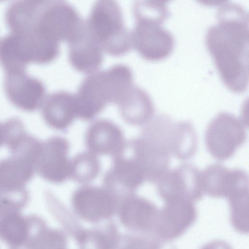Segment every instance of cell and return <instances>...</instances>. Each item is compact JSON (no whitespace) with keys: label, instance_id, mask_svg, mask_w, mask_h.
<instances>
[{"label":"cell","instance_id":"6da1fadb","mask_svg":"<svg viewBox=\"0 0 249 249\" xmlns=\"http://www.w3.org/2000/svg\"><path fill=\"white\" fill-rule=\"evenodd\" d=\"M216 18L205 35L207 49L224 84L233 92H243L249 80L248 14L241 5L224 1Z\"/></svg>","mask_w":249,"mask_h":249},{"label":"cell","instance_id":"7a4b0ae2","mask_svg":"<svg viewBox=\"0 0 249 249\" xmlns=\"http://www.w3.org/2000/svg\"><path fill=\"white\" fill-rule=\"evenodd\" d=\"M135 25L131 32L133 47L144 59L150 61L163 59L172 52L174 38L161 25L169 16L162 8L153 4L133 6Z\"/></svg>","mask_w":249,"mask_h":249},{"label":"cell","instance_id":"3957f363","mask_svg":"<svg viewBox=\"0 0 249 249\" xmlns=\"http://www.w3.org/2000/svg\"><path fill=\"white\" fill-rule=\"evenodd\" d=\"M86 25L90 36L109 54L120 56L133 47L131 32L125 27L121 9L113 0L97 1Z\"/></svg>","mask_w":249,"mask_h":249},{"label":"cell","instance_id":"277c9868","mask_svg":"<svg viewBox=\"0 0 249 249\" xmlns=\"http://www.w3.org/2000/svg\"><path fill=\"white\" fill-rule=\"evenodd\" d=\"M85 27V21L71 5L62 1L42 0L34 31L58 43H69Z\"/></svg>","mask_w":249,"mask_h":249},{"label":"cell","instance_id":"5b68a950","mask_svg":"<svg viewBox=\"0 0 249 249\" xmlns=\"http://www.w3.org/2000/svg\"><path fill=\"white\" fill-rule=\"evenodd\" d=\"M120 92L119 82L109 69L90 74L74 95L77 117L86 120L93 119L108 103H115Z\"/></svg>","mask_w":249,"mask_h":249},{"label":"cell","instance_id":"8992f818","mask_svg":"<svg viewBox=\"0 0 249 249\" xmlns=\"http://www.w3.org/2000/svg\"><path fill=\"white\" fill-rule=\"evenodd\" d=\"M246 133L243 122L227 112L219 113L209 123L205 134L207 149L220 160L231 158L245 142Z\"/></svg>","mask_w":249,"mask_h":249},{"label":"cell","instance_id":"52a82bcc","mask_svg":"<svg viewBox=\"0 0 249 249\" xmlns=\"http://www.w3.org/2000/svg\"><path fill=\"white\" fill-rule=\"evenodd\" d=\"M156 183L159 195L165 202L174 199L193 202L200 199L204 193L201 172L190 164L168 170Z\"/></svg>","mask_w":249,"mask_h":249},{"label":"cell","instance_id":"ba28073f","mask_svg":"<svg viewBox=\"0 0 249 249\" xmlns=\"http://www.w3.org/2000/svg\"><path fill=\"white\" fill-rule=\"evenodd\" d=\"M127 143L114 157L110 169L105 175L104 185L117 196L121 193L131 195L146 179L144 170Z\"/></svg>","mask_w":249,"mask_h":249},{"label":"cell","instance_id":"9c48e42d","mask_svg":"<svg viewBox=\"0 0 249 249\" xmlns=\"http://www.w3.org/2000/svg\"><path fill=\"white\" fill-rule=\"evenodd\" d=\"M4 88L9 100L18 108L27 111L36 110L46 98L43 83L25 71L6 73Z\"/></svg>","mask_w":249,"mask_h":249},{"label":"cell","instance_id":"30bf717a","mask_svg":"<svg viewBox=\"0 0 249 249\" xmlns=\"http://www.w3.org/2000/svg\"><path fill=\"white\" fill-rule=\"evenodd\" d=\"M203 192L214 197L230 198L249 192V179L243 170L230 169L220 164L208 166L201 172Z\"/></svg>","mask_w":249,"mask_h":249},{"label":"cell","instance_id":"8fae6325","mask_svg":"<svg viewBox=\"0 0 249 249\" xmlns=\"http://www.w3.org/2000/svg\"><path fill=\"white\" fill-rule=\"evenodd\" d=\"M69 148L68 141L61 137H53L42 142L36 164L39 175L53 183H62L71 177Z\"/></svg>","mask_w":249,"mask_h":249},{"label":"cell","instance_id":"7c38bea8","mask_svg":"<svg viewBox=\"0 0 249 249\" xmlns=\"http://www.w3.org/2000/svg\"><path fill=\"white\" fill-rule=\"evenodd\" d=\"M117 196L106 187L84 186L72 197L73 206L84 218L96 221L110 216L115 209Z\"/></svg>","mask_w":249,"mask_h":249},{"label":"cell","instance_id":"4fadbf2b","mask_svg":"<svg viewBox=\"0 0 249 249\" xmlns=\"http://www.w3.org/2000/svg\"><path fill=\"white\" fill-rule=\"evenodd\" d=\"M196 215L193 202L184 199L168 200L159 213L155 228L162 239H174L186 230Z\"/></svg>","mask_w":249,"mask_h":249},{"label":"cell","instance_id":"5bb4252c","mask_svg":"<svg viewBox=\"0 0 249 249\" xmlns=\"http://www.w3.org/2000/svg\"><path fill=\"white\" fill-rule=\"evenodd\" d=\"M86 143L92 153L115 157L125 142L122 130L114 123L99 120L92 123L86 134Z\"/></svg>","mask_w":249,"mask_h":249},{"label":"cell","instance_id":"9a60e30c","mask_svg":"<svg viewBox=\"0 0 249 249\" xmlns=\"http://www.w3.org/2000/svg\"><path fill=\"white\" fill-rule=\"evenodd\" d=\"M69 43V58L77 71L89 74L98 71L103 60V50L89 35L83 32Z\"/></svg>","mask_w":249,"mask_h":249},{"label":"cell","instance_id":"2e32d148","mask_svg":"<svg viewBox=\"0 0 249 249\" xmlns=\"http://www.w3.org/2000/svg\"><path fill=\"white\" fill-rule=\"evenodd\" d=\"M42 105L45 122L55 129H66L77 117L75 96L68 92H53L46 97Z\"/></svg>","mask_w":249,"mask_h":249},{"label":"cell","instance_id":"e0dca14e","mask_svg":"<svg viewBox=\"0 0 249 249\" xmlns=\"http://www.w3.org/2000/svg\"><path fill=\"white\" fill-rule=\"evenodd\" d=\"M118 105L122 118L133 125H142L152 119L155 108L148 94L133 85L120 99Z\"/></svg>","mask_w":249,"mask_h":249},{"label":"cell","instance_id":"ac0fdd59","mask_svg":"<svg viewBox=\"0 0 249 249\" xmlns=\"http://www.w3.org/2000/svg\"><path fill=\"white\" fill-rule=\"evenodd\" d=\"M36 162L32 158L18 154H11L0 160V187L11 191L25 188L36 170Z\"/></svg>","mask_w":249,"mask_h":249},{"label":"cell","instance_id":"d6986e66","mask_svg":"<svg viewBox=\"0 0 249 249\" xmlns=\"http://www.w3.org/2000/svg\"><path fill=\"white\" fill-rule=\"evenodd\" d=\"M159 212L149 200L130 195L124 201L121 210L122 221L127 226L139 230L155 228Z\"/></svg>","mask_w":249,"mask_h":249},{"label":"cell","instance_id":"ffe728a7","mask_svg":"<svg viewBox=\"0 0 249 249\" xmlns=\"http://www.w3.org/2000/svg\"><path fill=\"white\" fill-rule=\"evenodd\" d=\"M100 166L99 160L94 153H80L71 161V177L81 183L89 182L98 176Z\"/></svg>","mask_w":249,"mask_h":249},{"label":"cell","instance_id":"44dd1931","mask_svg":"<svg viewBox=\"0 0 249 249\" xmlns=\"http://www.w3.org/2000/svg\"><path fill=\"white\" fill-rule=\"evenodd\" d=\"M231 210V222L234 228L242 232L248 231L249 193L228 199Z\"/></svg>","mask_w":249,"mask_h":249},{"label":"cell","instance_id":"7402d4cb","mask_svg":"<svg viewBox=\"0 0 249 249\" xmlns=\"http://www.w3.org/2000/svg\"><path fill=\"white\" fill-rule=\"evenodd\" d=\"M79 241L84 249H110V244L106 237L98 233H83Z\"/></svg>","mask_w":249,"mask_h":249},{"label":"cell","instance_id":"603a6c76","mask_svg":"<svg viewBox=\"0 0 249 249\" xmlns=\"http://www.w3.org/2000/svg\"><path fill=\"white\" fill-rule=\"evenodd\" d=\"M202 249H231V248L225 242L215 241L207 244Z\"/></svg>","mask_w":249,"mask_h":249},{"label":"cell","instance_id":"cb8c5ba5","mask_svg":"<svg viewBox=\"0 0 249 249\" xmlns=\"http://www.w3.org/2000/svg\"><path fill=\"white\" fill-rule=\"evenodd\" d=\"M5 143V131L3 124L0 123V147Z\"/></svg>","mask_w":249,"mask_h":249},{"label":"cell","instance_id":"d4e9b609","mask_svg":"<svg viewBox=\"0 0 249 249\" xmlns=\"http://www.w3.org/2000/svg\"><path fill=\"white\" fill-rule=\"evenodd\" d=\"M125 249H143V245L140 242L130 245Z\"/></svg>","mask_w":249,"mask_h":249}]
</instances>
